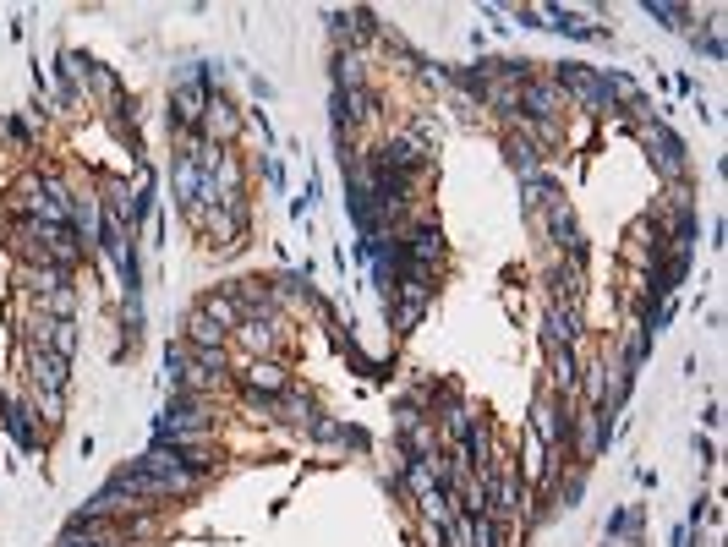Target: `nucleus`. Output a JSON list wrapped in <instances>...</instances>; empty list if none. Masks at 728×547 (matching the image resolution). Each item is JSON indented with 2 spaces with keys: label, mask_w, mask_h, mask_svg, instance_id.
Here are the masks:
<instances>
[{
  "label": "nucleus",
  "mask_w": 728,
  "mask_h": 547,
  "mask_svg": "<svg viewBox=\"0 0 728 547\" xmlns=\"http://www.w3.org/2000/svg\"><path fill=\"white\" fill-rule=\"evenodd\" d=\"M570 427H575V416H570V405H564V400H553V394H537V400H531V438H537L548 455H559V449H564Z\"/></svg>",
  "instance_id": "obj_1"
},
{
  "label": "nucleus",
  "mask_w": 728,
  "mask_h": 547,
  "mask_svg": "<svg viewBox=\"0 0 728 547\" xmlns=\"http://www.w3.org/2000/svg\"><path fill=\"white\" fill-rule=\"evenodd\" d=\"M553 83H559V93H570V99L581 104V110H592V115H608V110H614L603 72H586V66H559V72H553Z\"/></svg>",
  "instance_id": "obj_2"
},
{
  "label": "nucleus",
  "mask_w": 728,
  "mask_h": 547,
  "mask_svg": "<svg viewBox=\"0 0 728 547\" xmlns=\"http://www.w3.org/2000/svg\"><path fill=\"white\" fill-rule=\"evenodd\" d=\"M641 143H646V154H652V165L663 170L668 181H685L690 176V159H685V143H679L668 126H652V121H641Z\"/></svg>",
  "instance_id": "obj_3"
},
{
  "label": "nucleus",
  "mask_w": 728,
  "mask_h": 547,
  "mask_svg": "<svg viewBox=\"0 0 728 547\" xmlns=\"http://www.w3.org/2000/svg\"><path fill=\"white\" fill-rule=\"evenodd\" d=\"M241 383H247V394H263V400H280V394L291 389L285 367H280V362H263V356L247 367V378H241Z\"/></svg>",
  "instance_id": "obj_4"
},
{
  "label": "nucleus",
  "mask_w": 728,
  "mask_h": 547,
  "mask_svg": "<svg viewBox=\"0 0 728 547\" xmlns=\"http://www.w3.org/2000/svg\"><path fill=\"white\" fill-rule=\"evenodd\" d=\"M33 405H6L0 400V422H6V433L17 438V449H39V427H33Z\"/></svg>",
  "instance_id": "obj_5"
},
{
  "label": "nucleus",
  "mask_w": 728,
  "mask_h": 547,
  "mask_svg": "<svg viewBox=\"0 0 728 547\" xmlns=\"http://www.w3.org/2000/svg\"><path fill=\"white\" fill-rule=\"evenodd\" d=\"M548 351H564V345H575L581 340V312L575 307H548Z\"/></svg>",
  "instance_id": "obj_6"
},
{
  "label": "nucleus",
  "mask_w": 728,
  "mask_h": 547,
  "mask_svg": "<svg viewBox=\"0 0 728 547\" xmlns=\"http://www.w3.org/2000/svg\"><path fill=\"white\" fill-rule=\"evenodd\" d=\"M236 329H241V345L252 351V362H258L263 351H274V345H280V323H274V318H241Z\"/></svg>",
  "instance_id": "obj_7"
},
{
  "label": "nucleus",
  "mask_w": 728,
  "mask_h": 547,
  "mask_svg": "<svg viewBox=\"0 0 728 547\" xmlns=\"http://www.w3.org/2000/svg\"><path fill=\"white\" fill-rule=\"evenodd\" d=\"M198 312H203V318H214L219 329H236V323H241V307L230 301V290H214V296H203Z\"/></svg>",
  "instance_id": "obj_8"
},
{
  "label": "nucleus",
  "mask_w": 728,
  "mask_h": 547,
  "mask_svg": "<svg viewBox=\"0 0 728 547\" xmlns=\"http://www.w3.org/2000/svg\"><path fill=\"white\" fill-rule=\"evenodd\" d=\"M187 340L198 345V351H219V340H225V329H219L214 318H203V312H192V318H187Z\"/></svg>",
  "instance_id": "obj_9"
},
{
  "label": "nucleus",
  "mask_w": 728,
  "mask_h": 547,
  "mask_svg": "<svg viewBox=\"0 0 728 547\" xmlns=\"http://www.w3.org/2000/svg\"><path fill=\"white\" fill-rule=\"evenodd\" d=\"M635 531H641V509H630V515H614V520H608V537H614V542H635Z\"/></svg>",
  "instance_id": "obj_10"
},
{
  "label": "nucleus",
  "mask_w": 728,
  "mask_h": 547,
  "mask_svg": "<svg viewBox=\"0 0 728 547\" xmlns=\"http://www.w3.org/2000/svg\"><path fill=\"white\" fill-rule=\"evenodd\" d=\"M50 307H55V318H72V307H77V290L66 285V290H55L50 296Z\"/></svg>",
  "instance_id": "obj_11"
}]
</instances>
